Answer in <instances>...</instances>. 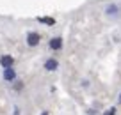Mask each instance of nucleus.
Here are the masks:
<instances>
[{
	"mask_svg": "<svg viewBox=\"0 0 121 115\" xmlns=\"http://www.w3.org/2000/svg\"><path fill=\"white\" fill-rule=\"evenodd\" d=\"M39 41H41V36H39L38 32H29V34H27V44H29L30 48L38 46Z\"/></svg>",
	"mask_w": 121,
	"mask_h": 115,
	"instance_id": "nucleus-1",
	"label": "nucleus"
},
{
	"mask_svg": "<svg viewBox=\"0 0 121 115\" xmlns=\"http://www.w3.org/2000/svg\"><path fill=\"white\" fill-rule=\"evenodd\" d=\"M2 78H4L5 82H14V80H16V71L13 69V67H4V71H2Z\"/></svg>",
	"mask_w": 121,
	"mask_h": 115,
	"instance_id": "nucleus-2",
	"label": "nucleus"
},
{
	"mask_svg": "<svg viewBox=\"0 0 121 115\" xmlns=\"http://www.w3.org/2000/svg\"><path fill=\"white\" fill-rule=\"evenodd\" d=\"M48 46H50V50H53V52H59V50L62 48V39H60V37H52L50 43H48Z\"/></svg>",
	"mask_w": 121,
	"mask_h": 115,
	"instance_id": "nucleus-3",
	"label": "nucleus"
},
{
	"mask_svg": "<svg viewBox=\"0 0 121 115\" xmlns=\"http://www.w3.org/2000/svg\"><path fill=\"white\" fill-rule=\"evenodd\" d=\"M0 66H2V67H13V66H14V57L2 55V57H0Z\"/></svg>",
	"mask_w": 121,
	"mask_h": 115,
	"instance_id": "nucleus-4",
	"label": "nucleus"
},
{
	"mask_svg": "<svg viewBox=\"0 0 121 115\" xmlns=\"http://www.w3.org/2000/svg\"><path fill=\"white\" fill-rule=\"evenodd\" d=\"M57 67H59L57 59H48V60L45 62V69H46V71H55Z\"/></svg>",
	"mask_w": 121,
	"mask_h": 115,
	"instance_id": "nucleus-5",
	"label": "nucleus"
},
{
	"mask_svg": "<svg viewBox=\"0 0 121 115\" xmlns=\"http://www.w3.org/2000/svg\"><path fill=\"white\" fill-rule=\"evenodd\" d=\"M38 21L43 23V25H50V27L55 25V18H50V16H38Z\"/></svg>",
	"mask_w": 121,
	"mask_h": 115,
	"instance_id": "nucleus-6",
	"label": "nucleus"
},
{
	"mask_svg": "<svg viewBox=\"0 0 121 115\" xmlns=\"http://www.w3.org/2000/svg\"><path fill=\"white\" fill-rule=\"evenodd\" d=\"M117 11V5H110V7H107V14H116Z\"/></svg>",
	"mask_w": 121,
	"mask_h": 115,
	"instance_id": "nucleus-7",
	"label": "nucleus"
},
{
	"mask_svg": "<svg viewBox=\"0 0 121 115\" xmlns=\"http://www.w3.org/2000/svg\"><path fill=\"white\" fill-rule=\"evenodd\" d=\"M103 115H116V108H109V110H105Z\"/></svg>",
	"mask_w": 121,
	"mask_h": 115,
	"instance_id": "nucleus-8",
	"label": "nucleus"
},
{
	"mask_svg": "<svg viewBox=\"0 0 121 115\" xmlns=\"http://www.w3.org/2000/svg\"><path fill=\"white\" fill-rule=\"evenodd\" d=\"M22 89H23L22 82H16V85H14V90H22Z\"/></svg>",
	"mask_w": 121,
	"mask_h": 115,
	"instance_id": "nucleus-9",
	"label": "nucleus"
},
{
	"mask_svg": "<svg viewBox=\"0 0 121 115\" xmlns=\"http://www.w3.org/2000/svg\"><path fill=\"white\" fill-rule=\"evenodd\" d=\"M14 115H20V108H18V106L14 108Z\"/></svg>",
	"mask_w": 121,
	"mask_h": 115,
	"instance_id": "nucleus-10",
	"label": "nucleus"
},
{
	"mask_svg": "<svg viewBox=\"0 0 121 115\" xmlns=\"http://www.w3.org/2000/svg\"><path fill=\"white\" fill-rule=\"evenodd\" d=\"M41 115H48V113H46V111H43V113H41Z\"/></svg>",
	"mask_w": 121,
	"mask_h": 115,
	"instance_id": "nucleus-11",
	"label": "nucleus"
},
{
	"mask_svg": "<svg viewBox=\"0 0 121 115\" xmlns=\"http://www.w3.org/2000/svg\"><path fill=\"white\" fill-rule=\"evenodd\" d=\"M117 101H119V103H121V94H119V99H117Z\"/></svg>",
	"mask_w": 121,
	"mask_h": 115,
	"instance_id": "nucleus-12",
	"label": "nucleus"
}]
</instances>
